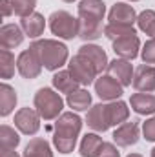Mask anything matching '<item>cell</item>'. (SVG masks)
<instances>
[{"instance_id": "obj_20", "label": "cell", "mask_w": 155, "mask_h": 157, "mask_svg": "<svg viewBox=\"0 0 155 157\" xmlns=\"http://www.w3.org/2000/svg\"><path fill=\"white\" fill-rule=\"evenodd\" d=\"M20 28L24 29L26 37L39 39L40 35L44 33V29H46V18H44V15H40V13L35 11L33 15L20 18Z\"/></svg>"}, {"instance_id": "obj_30", "label": "cell", "mask_w": 155, "mask_h": 157, "mask_svg": "<svg viewBox=\"0 0 155 157\" xmlns=\"http://www.w3.org/2000/svg\"><path fill=\"white\" fill-rule=\"evenodd\" d=\"M137 26L142 33L155 37V11L153 9H144L137 17Z\"/></svg>"}, {"instance_id": "obj_9", "label": "cell", "mask_w": 155, "mask_h": 157, "mask_svg": "<svg viewBox=\"0 0 155 157\" xmlns=\"http://www.w3.org/2000/svg\"><path fill=\"white\" fill-rule=\"evenodd\" d=\"M95 93L99 95V99L110 102V101H119L124 93V86L115 80L112 75H100L95 80Z\"/></svg>"}, {"instance_id": "obj_12", "label": "cell", "mask_w": 155, "mask_h": 157, "mask_svg": "<svg viewBox=\"0 0 155 157\" xmlns=\"http://www.w3.org/2000/svg\"><path fill=\"white\" fill-rule=\"evenodd\" d=\"M131 84L141 93H153L155 91V66L141 64L139 68H135Z\"/></svg>"}, {"instance_id": "obj_32", "label": "cell", "mask_w": 155, "mask_h": 157, "mask_svg": "<svg viewBox=\"0 0 155 157\" xmlns=\"http://www.w3.org/2000/svg\"><path fill=\"white\" fill-rule=\"evenodd\" d=\"M141 59L144 64H155V37L144 42V46L141 49Z\"/></svg>"}, {"instance_id": "obj_39", "label": "cell", "mask_w": 155, "mask_h": 157, "mask_svg": "<svg viewBox=\"0 0 155 157\" xmlns=\"http://www.w3.org/2000/svg\"><path fill=\"white\" fill-rule=\"evenodd\" d=\"M152 157H155V148H153V150H152Z\"/></svg>"}, {"instance_id": "obj_29", "label": "cell", "mask_w": 155, "mask_h": 157, "mask_svg": "<svg viewBox=\"0 0 155 157\" xmlns=\"http://www.w3.org/2000/svg\"><path fill=\"white\" fill-rule=\"evenodd\" d=\"M128 35H137L135 28L133 26H122V24H106L104 26V37L110 39L112 42L117 39H122V37H128Z\"/></svg>"}, {"instance_id": "obj_10", "label": "cell", "mask_w": 155, "mask_h": 157, "mask_svg": "<svg viewBox=\"0 0 155 157\" xmlns=\"http://www.w3.org/2000/svg\"><path fill=\"white\" fill-rule=\"evenodd\" d=\"M106 15V4L102 0H80L78 2V20L102 24Z\"/></svg>"}, {"instance_id": "obj_36", "label": "cell", "mask_w": 155, "mask_h": 157, "mask_svg": "<svg viewBox=\"0 0 155 157\" xmlns=\"http://www.w3.org/2000/svg\"><path fill=\"white\" fill-rule=\"evenodd\" d=\"M0 157H22L15 148H0Z\"/></svg>"}, {"instance_id": "obj_3", "label": "cell", "mask_w": 155, "mask_h": 157, "mask_svg": "<svg viewBox=\"0 0 155 157\" xmlns=\"http://www.w3.org/2000/svg\"><path fill=\"white\" fill-rule=\"evenodd\" d=\"M33 104L44 121L59 119L64 110V101H62L60 93L53 88H40L33 97Z\"/></svg>"}, {"instance_id": "obj_23", "label": "cell", "mask_w": 155, "mask_h": 157, "mask_svg": "<svg viewBox=\"0 0 155 157\" xmlns=\"http://www.w3.org/2000/svg\"><path fill=\"white\" fill-rule=\"evenodd\" d=\"M66 102L73 112H88L93 106L91 104V93L88 90H84V88H78L73 93H70Z\"/></svg>"}, {"instance_id": "obj_7", "label": "cell", "mask_w": 155, "mask_h": 157, "mask_svg": "<svg viewBox=\"0 0 155 157\" xmlns=\"http://www.w3.org/2000/svg\"><path fill=\"white\" fill-rule=\"evenodd\" d=\"M40 119L42 117H40V113L35 108L26 106V108H20L15 113L13 122H15V128L20 133H24V135H35L40 130Z\"/></svg>"}, {"instance_id": "obj_11", "label": "cell", "mask_w": 155, "mask_h": 157, "mask_svg": "<svg viewBox=\"0 0 155 157\" xmlns=\"http://www.w3.org/2000/svg\"><path fill=\"white\" fill-rule=\"evenodd\" d=\"M112 46H113V51H115L117 57L124 59V60H133L141 53V39H139V35H128V37L117 39L112 42Z\"/></svg>"}, {"instance_id": "obj_4", "label": "cell", "mask_w": 155, "mask_h": 157, "mask_svg": "<svg viewBox=\"0 0 155 157\" xmlns=\"http://www.w3.org/2000/svg\"><path fill=\"white\" fill-rule=\"evenodd\" d=\"M47 26L55 37L62 40H73L75 37H78L80 31V20L64 9L53 11L47 18Z\"/></svg>"}, {"instance_id": "obj_40", "label": "cell", "mask_w": 155, "mask_h": 157, "mask_svg": "<svg viewBox=\"0 0 155 157\" xmlns=\"http://www.w3.org/2000/svg\"><path fill=\"white\" fill-rule=\"evenodd\" d=\"M128 2H139V0H128Z\"/></svg>"}, {"instance_id": "obj_38", "label": "cell", "mask_w": 155, "mask_h": 157, "mask_svg": "<svg viewBox=\"0 0 155 157\" xmlns=\"http://www.w3.org/2000/svg\"><path fill=\"white\" fill-rule=\"evenodd\" d=\"M62 2H66V4H71V2H75V0H62Z\"/></svg>"}, {"instance_id": "obj_31", "label": "cell", "mask_w": 155, "mask_h": 157, "mask_svg": "<svg viewBox=\"0 0 155 157\" xmlns=\"http://www.w3.org/2000/svg\"><path fill=\"white\" fill-rule=\"evenodd\" d=\"M13 2V9H15V15L24 18V17H29L35 13V7H37V0H11Z\"/></svg>"}, {"instance_id": "obj_15", "label": "cell", "mask_w": 155, "mask_h": 157, "mask_svg": "<svg viewBox=\"0 0 155 157\" xmlns=\"http://www.w3.org/2000/svg\"><path fill=\"white\" fill-rule=\"evenodd\" d=\"M78 53H80L82 57H86V59L95 66V70H97V73H99V75H100L104 70H108L110 60H108L106 51H104L100 46L91 44V42H86L84 46H80V48H78Z\"/></svg>"}, {"instance_id": "obj_27", "label": "cell", "mask_w": 155, "mask_h": 157, "mask_svg": "<svg viewBox=\"0 0 155 157\" xmlns=\"http://www.w3.org/2000/svg\"><path fill=\"white\" fill-rule=\"evenodd\" d=\"M104 35V26L102 24H95V22H82L80 20V31L78 37L84 42H93V40L100 39Z\"/></svg>"}, {"instance_id": "obj_34", "label": "cell", "mask_w": 155, "mask_h": 157, "mask_svg": "<svg viewBox=\"0 0 155 157\" xmlns=\"http://www.w3.org/2000/svg\"><path fill=\"white\" fill-rule=\"evenodd\" d=\"M141 130H142V135H144L146 141L155 143V115H152L150 119H146L142 122V128Z\"/></svg>"}, {"instance_id": "obj_6", "label": "cell", "mask_w": 155, "mask_h": 157, "mask_svg": "<svg viewBox=\"0 0 155 157\" xmlns=\"http://www.w3.org/2000/svg\"><path fill=\"white\" fill-rule=\"evenodd\" d=\"M42 62H40L39 53L29 46L17 57V71L28 80H33L42 73Z\"/></svg>"}, {"instance_id": "obj_13", "label": "cell", "mask_w": 155, "mask_h": 157, "mask_svg": "<svg viewBox=\"0 0 155 157\" xmlns=\"http://www.w3.org/2000/svg\"><path fill=\"white\" fill-rule=\"evenodd\" d=\"M108 75H112V77L119 80L124 88L126 86H131V82H133V73H135V68L131 66V62L130 60H124V59H113V60H110V64H108Z\"/></svg>"}, {"instance_id": "obj_1", "label": "cell", "mask_w": 155, "mask_h": 157, "mask_svg": "<svg viewBox=\"0 0 155 157\" xmlns=\"http://www.w3.org/2000/svg\"><path fill=\"white\" fill-rule=\"evenodd\" d=\"M82 119L75 112H62V115L55 119L53 128V146L59 150V154L68 155L75 150L77 139L82 130Z\"/></svg>"}, {"instance_id": "obj_28", "label": "cell", "mask_w": 155, "mask_h": 157, "mask_svg": "<svg viewBox=\"0 0 155 157\" xmlns=\"http://www.w3.org/2000/svg\"><path fill=\"white\" fill-rule=\"evenodd\" d=\"M20 144V135L18 132L9 126V124H2L0 126V148H15Z\"/></svg>"}, {"instance_id": "obj_26", "label": "cell", "mask_w": 155, "mask_h": 157, "mask_svg": "<svg viewBox=\"0 0 155 157\" xmlns=\"http://www.w3.org/2000/svg\"><path fill=\"white\" fill-rule=\"evenodd\" d=\"M17 68V59L11 53V49H0V77L4 80L11 78L15 75Z\"/></svg>"}, {"instance_id": "obj_37", "label": "cell", "mask_w": 155, "mask_h": 157, "mask_svg": "<svg viewBox=\"0 0 155 157\" xmlns=\"http://www.w3.org/2000/svg\"><path fill=\"white\" fill-rule=\"evenodd\" d=\"M126 157H142L141 154H130V155H126Z\"/></svg>"}, {"instance_id": "obj_19", "label": "cell", "mask_w": 155, "mask_h": 157, "mask_svg": "<svg viewBox=\"0 0 155 157\" xmlns=\"http://www.w3.org/2000/svg\"><path fill=\"white\" fill-rule=\"evenodd\" d=\"M130 106L139 115H155V95L153 93H133L130 99Z\"/></svg>"}, {"instance_id": "obj_25", "label": "cell", "mask_w": 155, "mask_h": 157, "mask_svg": "<svg viewBox=\"0 0 155 157\" xmlns=\"http://www.w3.org/2000/svg\"><path fill=\"white\" fill-rule=\"evenodd\" d=\"M102 137L97 133V132H91V133H86L80 141V146H78V154L80 157H95L97 150L100 148L102 144Z\"/></svg>"}, {"instance_id": "obj_21", "label": "cell", "mask_w": 155, "mask_h": 157, "mask_svg": "<svg viewBox=\"0 0 155 157\" xmlns=\"http://www.w3.org/2000/svg\"><path fill=\"white\" fill-rule=\"evenodd\" d=\"M51 84H53V88L59 93H66V95L73 93L75 90L80 88V84L73 78V75L70 73V70H59V71H55L53 78H51Z\"/></svg>"}, {"instance_id": "obj_33", "label": "cell", "mask_w": 155, "mask_h": 157, "mask_svg": "<svg viewBox=\"0 0 155 157\" xmlns=\"http://www.w3.org/2000/svg\"><path fill=\"white\" fill-rule=\"evenodd\" d=\"M95 157H120V152H119V148H117L115 143H102L100 144V148L97 150V154Z\"/></svg>"}, {"instance_id": "obj_8", "label": "cell", "mask_w": 155, "mask_h": 157, "mask_svg": "<svg viewBox=\"0 0 155 157\" xmlns=\"http://www.w3.org/2000/svg\"><path fill=\"white\" fill-rule=\"evenodd\" d=\"M141 139V126L139 121H126L120 126H117L113 132V143L119 148H128L137 144Z\"/></svg>"}, {"instance_id": "obj_22", "label": "cell", "mask_w": 155, "mask_h": 157, "mask_svg": "<svg viewBox=\"0 0 155 157\" xmlns=\"http://www.w3.org/2000/svg\"><path fill=\"white\" fill-rule=\"evenodd\" d=\"M17 101H18V95H17L15 88L9 86L7 82H2L0 84V115L7 117L15 110Z\"/></svg>"}, {"instance_id": "obj_24", "label": "cell", "mask_w": 155, "mask_h": 157, "mask_svg": "<svg viewBox=\"0 0 155 157\" xmlns=\"http://www.w3.org/2000/svg\"><path fill=\"white\" fill-rule=\"evenodd\" d=\"M22 157H53V150H51V144L42 139V137H33L26 148H24V154Z\"/></svg>"}, {"instance_id": "obj_16", "label": "cell", "mask_w": 155, "mask_h": 157, "mask_svg": "<svg viewBox=\"0 0 155 157\" xmlns=\"http://www.w3.org/2000/svg\"><path fill=\"white\" fill-rule=\"evenodd\" d=\"M24 29L17 24H4L0 28V46L2 49H15L24 42Z\"/></svg>"}, {"instance_id": "obj_18", "label": "cell", "mask_w": 155, "mask_h": 157, "mask_svg": "<svg viewBox=\"0 0 155 157\" xmlns=\"http://www.w3.org/2000/svg\"><path fill=\"white\" fill-rule=\"evenodd\" d=\"M106 117H108L110 128L112 126H120L130 117V108L120 99L119 101H110V102H106Z\"/></svg>"}, {"instance_id": "obj_14", "label": "cell", "mask_w": 155, "mask_h": 157, "mask_svg": "<svg viewBox=\"0 0 155 157\" xmlns=\"http://www.w3.org/2000/svg\"><path fill=\"white\" fill-rule=\"evenodd\" d=\"M137 13L133 9V6L126 4V2H117L112 6L110 13H108V22L110 24H122V26H133L137 22Z\"/></svg>"}, {"instance_id": "obj_17", "label": "cell", "mask_w": 155, "mask_h": 157, "mask_svg": "<svg viewBox=\"0 0 155 157\" xmlns=\"http://www.w3.org/2000/svg\"><path fill=\"white\" fill-rule=\"evenodd\" d=\"M86 124H88V128H91L93 132H97V133H104V132L110 128V124H108V117H106V104H102V102L93 104V106L88 110Z\"/></svg>"}, {"instance_id": "obj_35", "label": "cell", "mask_w": 155, "mask_h": 157, "mask_svg": "<svg viewBox=\"0 0 155 157\" xmlns=\"http://www.w3.org/2000/svg\"><path fill=\"white\" fill-rule=\"evenodd\" d=\"M0 9H2V17H4V18H6V17H11V15L15 13L11 0H0Z\"/></svg>"}, {"instance_id": "obj_2", "label": "cell", "mask_w": 155, "mask_h": 157, "mask_svg": "<svg viewBox=\"0 0 155 157\" xmlns=\"http://www.w3.org/2000/svg\"><path fill=\"white\" fill-rule=\"evenodd\" d=\"M31 48L39 53L40 62L47 71H59L70 59L68 48L64 42L57 39H40L31 44Z\"/></svg>"}, {"instance_id": "obj_5", "label": "cell", "mask_w": 155, "mask_h": 157, "mask_svg": "<svg viewBox=\"0 0 155 157\" xmlns=\"http://www.w3.org/2000/svg\"><path fill=\"white\" fill-rule=\"evenodd\" d=\"M68 70H70V73L73 75V78L77 80L80 86L95 84L97 75H99L97 70H95V66H93L86 57H82L80 53L73 55V57L70 59V62H68Z\"/></svg>"}]
</instances>
